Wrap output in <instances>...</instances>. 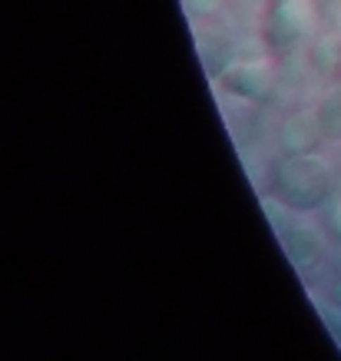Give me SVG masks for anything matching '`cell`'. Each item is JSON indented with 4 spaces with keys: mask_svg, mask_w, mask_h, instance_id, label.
Listing matches in <instances>:
<instances>
[{
    "mask_svg": "<svg viewBox=\"0 0 341 361\" xmlns=\"http://www.w3.org/2000/svg\"><path fill=\"white\" fill-rule=\"evenodd\" d=\"M321 126H325L331 136H338L341 140V97L328 99V106L321 110Z\"/></svg>",
    "mask_w": 341,
    "mask_h": 361,
    "instance_id": "1",
    "label": "cell"
}]
</instances>
